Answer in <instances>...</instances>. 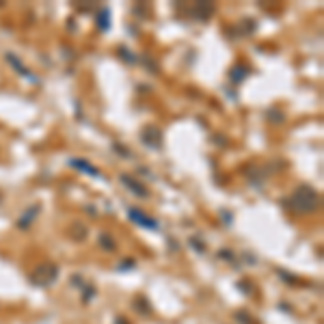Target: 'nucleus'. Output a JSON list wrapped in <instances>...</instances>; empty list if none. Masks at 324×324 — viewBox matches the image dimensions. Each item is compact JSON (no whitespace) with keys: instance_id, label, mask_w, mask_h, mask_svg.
<instances>
[{"instance_id":"1","label":"nucleus","mask_w":324,"mask_h":324,"mask_svg":"<svg viewBox=\"0 0 324 324\" xmlns=\"http://www.w3.org/2000/svg\"><path fill=\"white\" fill-rule=\"evenodd\" d=\"M292 203H294V210L300 212V214H311L318 210V192H315L311 186H298L296 190L292 194Z\"/></svg>"},{"instance_id":"2","label":"nucleus","mask_w":324,"mask_h":324,"mask_svg":"<svg viewBox=\"0 0 324 324\" xmlns=\"http://www.w3.org/2000/svg\"><path fill=\"white\" fill-rule=\"evenodd\" d=\"M56 277H59V266L52 264V262H43V264H39L37 268H35V272L31 275L33 283H35V285H41V287L52 285Z\"/></svg>"},{"instance_id":"3","label":"nucleus","mask_w":324,"mask_h":324,"mask_svg":"<svg viewBox=\"0 0 324 324\" xmlns=\"http://www.w3.org/2000/svg\"><path fill=\"white\" fill-rule=\"evenodd\" d=\"M141 139L151 149H160L162 147V132H160V128H156V126H147L141 132Z\"/></svg>"},{"instance_id":"4","label":"nucleus","mask_w":324,"mask_h":324,"mask_svg":"<svg viewBox=\"0 0 324 324\" xmlns=\"http://www.w3.org/2000/svg\"><path fill=\"white\" fill-rule=\"evenodd\" d=\"M119 179H121V184H124L126 188H130V192L136 194V197H147V194H149L145 186L139 184V182H136V179H132L130 175H121Z\"/></svg>"},{"instance_id":"5","label":"nucleus","mask_w":324,"mask_h":324,"mask_svg":"<svg viewBox=\"0 0 324 324\" xmlns=\"http://www.w3.org/2000/svg\"><path fill=\"white\" fill-rule=\"evenodd\" d=\"M130 219L136 221V223H139V225H145L147 229H158V223H156L154 219H149V216L141 214L139 210H136V207H132V210H130Z\"/></svg>"},{"instance_id":"6","label":"nucleus","mask_w":324,"mask_h":324,"mask_svg":"<svg viewBox=\"0 0 324 324\" xmlns=\"http://www.w3.org/2000/svg\"><path fill=\"white\" fill-rule=\"evenodd\" d=\"M69 167H74L78 171H84V173H89V175L93 177H102V173H99V169H95L93 164H89L86 160H69Z\"/></svg>"},{"instance_id":"7","label":"nucleus","mask_w":324,"mask_h":324,"mask_svg":"<svg viewBox=\"0 0 324 324\" xmlns=\"http://www.w3.org/2000/svg\"><path fill=\"white\" fill-rule=\"evenodd\" d=\"M39 210H41L39 205H33V207H28V212H26V214H24V216H22V219H20L18 227H20V229H28V225H31V223H33V219H35V216L39 214Z\"/></svg>"},{"instance_id":"8","label":"nucleus","mask_w":324,"mask_h":324,"mask_svg":"<svg viewBox=\"0 0 324 324\" xmlns=\"http://www.w3.org/2000/svg\"><path fill=\"white\" fill-rule=\"evenodd\" d=\"M99 244H102V249H106V251H115V249H117V244H115V240H113L111 236H106V234L99 236Z\"/></svg>"},{"instance_id":"9","label":"nucleus","mask_w":324,"mask_h":324,"mask_svg":"<svg viewBox=\"0 0 324 324\" xmlns=\"http://www.w3.org/2000/svg\"><path fill=\"white\" fill-rule=\"evenodd\" d=\"M71 236H74L76 240H84V236H86V229H84V225H80V223H76V225H71Z\"/></svg>"},{"instance_id":"10","label":"nucleus","mask_w":324,"mask_h":324,"mask_svg":"<svg viewBox=\"0 0 324 324\" xmlns=\"http://www.w3.org/2000/svg\"><path fill=\"white\" fill-rule=\"evenodd\" d=\"M106 18H108V13H106V11H102V16H99V28H102V31H106V28H108Z\"/></svg>"}]
</instances>
